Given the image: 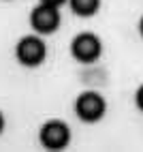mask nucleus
I'll return each instance as SVG.
<instances>
[{"mask_svg":"<svg viewBox=\"0 0 143 152\" xmlns=\"http://www.w3.org/2000/svg\"><path fill=\"white\" fill-rule=\"evenodd\" d=\"M38 141L47 150H62L70 144V129L62 120H47L38 131Z\"/></svg>","mask_w":143,"mask_h":152,"instance_id":"4","label":"nucleus"},{"mask_svg":"<svg viewBox=\"0 0 143 152\" xmlns=\"http://www.w3.org/2000/svg\"><path fill=\"white\" fill-rule=\"evenodd\" d=\"M41 2H45V4H52V7H62L64 2H68V0H41Z\"/></svg>","mask_w":143,"mask_h":152,"instance_id":"8","label":"nucleus"},{"mask_svg":"<svg viewBox=\"0 0 143 152\" xmlns=\"http://www.w3.org/2000/svg\"><path fill=\"white\" fill-rule=\"evenodd\" d=\"M73 13L79 17H92L100 9V0H68Z\"/></svg>","mask_w":143,"mask_h":152,"instance_id":"6","label":"nucleus"},{"mask_svg":"<svg viewBox=\"0 0 143 152\" xmlns=\"http://www.w3.org/2000/svg\"><path fill=\"white\" fill-rule=\"evenodd\" d=\"M135 101H137V107L143 111V86L137 90V94H135Z\"/></svg>","mask_w":143,"mask_h":152,"instance_id":"7","label":"nucleus"},{"mask_svg":"<svg viewBox=\"0 0 143 152\" xmlns=\"http://www.w3.org/2000/svg\"><path fill=\"white\" fill-rule=\"evenodd\" d=\"M60 22L62 19H60L58 7L45 4V2L34 7L32 13H30V26H32V30L36 34H54L60 28Z\"/></svg>","mask_w":143,"mask_h":152,"instance_id":"5","label":"nucleus"},{"mask_svg":"<svg viewBox=\"0 0 143 152\" xmlns=\"http://www.w3.org/2000/svg\"><path fill=\"white\" fill-rule=\"evenodd\" d=\"M139 32H141V37H143V17H141V22H139Z\"/></svg>","mask_w":143,"mask_h":152,"instance_id":"10","label":"nucleus"},{"mask_svg":"<svg viewBox=\"0 0 143 152\" xmlns=\"http://www.w3.org/2000/svg\"><path fill=\"white\" fill-rule=\"evenodd\" d=\"M15 58L24 66H30V69L41 66L47 58V47L43 43V39L36 34H28L24 39H19L15 45Z\"/></svg>","mask_w":143,"mask_h":152,"instance_id":"1","label":"nucleus"},{"mask_svg":"<svg viewBox=\"0 0 143 152\" xmlns=\"http://www.w3.org/2000/svg\"><path fill=\"white\" fill-rule=\"evenodd\" d=\"M70 54L81 64L96 62L100 54H103V43H100V39L94 32H81L70 43Z\"/></svg>","mask_w":143,"mask_h":152,"instance_id":"3","label":"nucleus"},{"mask_svg":"<svg viewBox=\"0 0 143 152\" xmlns=\"http://www.w3.org/2000/svg\"><path fill=\"white\" fill-rule=\"evenodd\" d=\"M107 111V103L94 90H86L81 92L75 101V114L81 122H98Z\"/></svg>","mask_w":143,"mask_h":152,"instance_id":"2","label":"nucleus"},{"mask_svg":"<svg viewBox=\"0 0 143 152\" xmlns=\"http://www.w3.org/2000/svg\"><path fill=\"white\" fill-rule=\"evenodd\" d=\"M2 129H4V116H2V111H0V133H2Z\"/></svg>","mask_w":143,"mask_h":152,"instance_id":"9","label":"nucleus"}]
</instances>
